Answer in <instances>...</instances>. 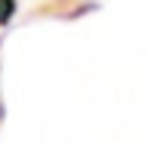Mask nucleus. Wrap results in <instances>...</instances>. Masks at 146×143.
<instances>
[{
	"instance_id": "obj_1",
	"label": "nucleus",
	"mask_w": 146,
	"mask_h": 143,
	"mask_svg": "<svg viewBox=\"0 0 146 143\" xmlns=\"http://www.w3.org/2000/svg\"><path fill=\"white\" fill-rule=\"evenodd\" d=\"M90 0H47L44 6H37V13H50V16H78L81 9H87Z\"/></svg>"
},
{
	"instance_id": "obj_2",
	"label": "nucleus",
	"mask_w": 146,
	"mask_h": 143,
	"mask_svg": "<svg viewBox=\"0 0 146 143\" xmlns=\"http://www.w3.org/2000/svg\"><path fill=\"white\" fill-rule=\"evenodd\" d=\"M16 16V0H0V25H6Z\"/></svg>"
}]
</instances>
